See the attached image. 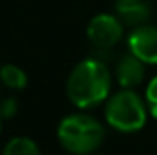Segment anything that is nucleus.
<instances>
[{
    "label": "nucleus",
    "instance_id": "nucleus-1",
    "mask_svg": "<svg viewBox=\"0 0 157 155\" xmlns=\"http://www.w3.org/2000/svg\"><path fill=\"white\" fill-rule=\"evenodd\" d=\"M112 86V77L104 62L97 59H86L71 70L66 91L70 100L77 108H93L106 100Z\"/></svg>",
    "mask_w": 157,
    "mask_h": 155
},
{
    "label": "nucleus",
    "instance_id": "nucleus-2",
    "mask_svg": "<svg viewBox=\"0 0 157 155\" xmlns=\"http://www.w3.org/2000/svg\"><path fill=\"white\" fill-rule=\"evenodd\" d=\"M59 142L73 155L95 152L104 141V126L90 115L73 113L60 120L57 128Z\"/></svg>",
    "mask_w": 157,
    "mask_h": 155
},
{
    "label": "nucleus",
    "instance_id": "nucleus-3",
    "mask_svg": "<svg viewBox=\"0 0 157 155\" xmlns=\"http://www.w3.org/2000/svg\"><path fill=\"white\" fill-rule=\"evenodd\" d=\"M146 117L148 106L135 91L126 88L112 95L106 104V120L117 131H139L146 124Z\"/></svg>",
    "mask_w": 157,
    "mask_h": 155
},
{
    "label": "nucleus",
    "instance_id": "nucleus-4",
    "mask_svg": "<svg viewBox=\"0 0 157 155\" xmlns=\"http://www.w3.org/2000/svg\"><path fill=\"white\" fill-rule=\"evenodd\" d=\"M122 31H124V24L117 15L101 13L90 20L86 35L97 49L106 51V49H112L122 39Z\"/></svg>",
    "mask_w": 157,
    "mask_h": 155
},
{
    "label": "nucleus",
    "instance_id": "nucleus-5",
    "mask_svg": "<svg viewBox=\"0 0 157 155\" xmlns=\"http://www.w3.org/2000/svg\"><path fill=\"white\" fill-rule=\"evenodd\" d=\"M128 47L144 64H157V26H137L128 37Z\"/></svg>",
    "mask_w": 157,
    "mask_h": 155
},
{
    "label": "nucleus",
    "instance_id": "nucleus-6",
    "mask_svg": "<svg viewBox=\"0 0 157 155\" xmlns=\"http://www.w3.org/2000/svg\"><path fill=\"white\" fill-rule=\"evenodd\" d=\"M117 17L128 26H143L152 17V0H115Z\"/></svg>",
    "mask_w": 157,
    "mask_h": 155
},
{
    "label": "nucleus",
    "instance_id": "nucleus-7",
    "mask_svg": "<svg viewBox=\"0 0 157 155\" xmlns=\"http://www.w3.org/2000/svg\"><path fill=\"white\" fill-rule=\"evenodd\" d=\"M115 77H117L119 84L122 88H126V89L139 86L143 82V78H144V62L141 59H137L133 53L124 55L117 62Z\"/></svg>",
    "mask_w": 157,
    "mask_h": 155
},
{
    "label": "nucleus",
    "instance_id": "nucleus-8",
    "mask_svg": "<svg viewBox=\"0 0 157 155\" xmlns=\"http://www.w3.org/2000/svg\"><path fill=\"white\" fill-rule=\"evenodd\" d=\"M0 80L11 89H24L28 84V75L15 64H6L0 68Z\"/></svg>",
    "mask_w": 157,
    "mask_h": 155
},
{
    "label": "nucleus",
    "instance_id": "nucleus-9",
    "mask_svg": "<svg viewBox=\"0 0 157 155\" xmlns=\"http://www.w3.org/2000/svg\"><path fill=\"white\" fill-rule=\"evenodd\" d=\"M2 155H40V150L35 141L28 137H15L6 144Z\"/></svg>",
    "mask_w": 157,
    "mask_h": 155
},
{
    "label": "nucleus",
    "instance_id": "nucleus-10",
    "mask_svg": "<svg viewBox=\"0 0 157 155\" xmlns=\"http://www.w3.org/2000/svg\"><path fill=\"white\" fill-rule=\"evenodd\" d=\"M146 106H148V113L157 119V77L152 78L146 88Z\"/></svg>",
    "mask_w": 157,
    "mask_h": 155
},
{
    "label": "nucleus",
    "instance_id": "nucleus-11",
    "mask_svg": "<svg viewBox=\"0 0 157 155\" xmlns=\"http://www.w3.org/2000/svg\"><path fill=\"white\" fill-rule=\"evenodd\" d=\"M17 110H18V106H17V100H15V99H4V100L0 102V115H2V119H11V117H15Z\"/></svg>",
    "mask_w": 157,
    "mask_h": 155
},
{
    "label": "nucleus",
    "instance_id": "nucleus-12",
    "mask_svg": "<svg viewBox=\"0 0 157 155\" xmlns=\"http://www.w3.org/2000/svg\"><path fill=\"white\" fill-rule=\"evenodd\" d=\"M0 128H2V115H0Z\"/></svg>",
    "mask_w": 157,
    "mask_h": 155
}]
</instances>
